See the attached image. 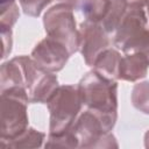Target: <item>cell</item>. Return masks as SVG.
I'll return each instance as SVG.
<instances>
[{
	"label": "cell",
	"instance_id": "cell-1",
	"mask_svg": "<svg viewBox=\"0 0 149 149\" xmlns=\"http://www.w3.org/2000/svg\"><path fill=\"white\" fill-rule=\"evenodd\" d=\"M81 102L98 114L112 130L118 119V83L107 79L94 70L84 74L77 85Z\"/></svg>",
	"mask_w": 149,
	"mask_h": 149
},
{
	"label": "cell",
	"instance_id": "cell-2",
	"mask_svg": "<svg viewBox=\"0 0 149 149\" xmlns=\"http://www.w3.org/2000/svg\"><path fill=\"white\" fill-rule=\"evenodd\" d=\"M1 92L0 140H10L28 128L29 95L24 87H10Z\"/></svg>",
	"mask_w": 149,
	"mask_h": 149
},
{
	"label": "cell",
	"instance_id": "cell-3",
	"mask_svg": "<svg viewBox=\"0 0 149 149\" xmlns=\"http://www.w3.org/2000/svg\"><path fill=\"white\" fill-rule=\"evenodd\" d=\"M81 98L77 86L61 85L47 102L50 113L49 134H59L68 130L81 108Z\"/></svg>",
	"mask_w": 149,
	"mask_h": 149
},
{
	"label": "cell",
	"instance_id": "cell-4",
	"mask_svg": "<svg viewBox=\"0 0 149 149\" xmlns=\"http://www.w3.org/2000/svg\"><path fill=\"white\" fill-rule=\"evenodd\" d=\"M43 26L47 35L65 45L71 55L79 50V31L71 6L58 2L50 7L44 13Z\"/></svg>",
	"mask_w": 149,
	"mask_h": 149
},
{
	"label": "cell",
	"instance_id": "cell-5",
	"mask_svg": "<svg viewBox=\"0 0 149 149\" xmlns=\"http://www.w3.org/2000/svg\"><path fill=\"white\" fill-rule=\"evenodd\" d=\"M78 141V148H118L115 136L105 125L104 120L91 109L79 114L71 126Z\"/></svg>",
	"mask_w": 149,
	"mask_h": 149
},
{
	"label": "cell",
	"instance_id": "cell-6",
	"mask_svg": "<svg viewBox=\"0 0 149 149\" xmlns=\"http://www.w3.org/2000/svg\"><path fill=\"white\" fill-rule=\"evenodd\" d=\"M41 69L29 56H16L1 64L0 91L10 87H24L27 91L34 84Z\"/></svg>",
	"mask_w": 149,
	"mask_h": 149
},
{
	"label": "cell",
	"instance_id": "cell-7",
	"mask_svg": "<svg viewBox=\"0 0 149 149\" xmlns=\"http://www.w3.org/2000/svg\"><path fill=\"white\" fill-rule=\"evenodd\" d=\"M148 17L143 8L128 7L123 14L113 38V44L123 54L129 52L136 42L148 30Z\"/></svg>",
	"mask_w": 149,
	"mask_h": 149
},
{
	"label": "cell",
	"instance_id": "cell-8",
	"mask_svg": "<svg viewBox=\"0 0 149 149\" xmlns=\"http://www.w3.org/2000/svg\"><path fill=\"white\" fill-rule=\"evenodd\" d=\"M79 51L88 66H93L97 57L107 48L111 41L101 23L85 20L79 26Z\"/></svg>",
	"mask_w": 149,
	"mask_h": 149
},
{
	"label": "cell",
	"instance_id": "cell-9",
	"mask_svg": "<svg viewBox=\"0 0 149 149\" xmlns=\"http://www.w3.org/2000/svg\"><path fill=\"white\" fill-rule=\"evenodd\" d=\"M70 56L71 54L65 45L49 36L41 40L30 54V57L40 69L52 73L61 71Z\"/></svg>",
	"mask_w": 149,
	"mask_h": 149
},
{
	"label": "cell",
	"instance_id": "cell-10",
	"mask_svg": "<svg viewBox=\"0 0 149 149\" xmlns=\"http://www.w3.org/2000/svg\"><path fill=\"white\" fill-rule=\"evenodd\" d=\"M149 58L142 52H127L121 57L119 79L126 81H137L148 73Z\"/></svg>",
	"mask_w": 149,
	"mask_h": 149
},
{
	"label": "cell",
	"instance_id": "cell-11",
	"mask_svg": "<svg viewBox=\"0 0 149 149\" xmlns=\"http://www.w3.org/2000/svg\"><path fill=\"white\" fill-rule=\"evenodd\" d=\"M58 86L57 76L41 69L34 84L28 90L29 101L31 104H47Z\"/></svg>",
	"mask_w": 149,
	"mask_h": 149
},
{
	"label": "cell",
	"instance_id": "cell-12",
	"mask_svg": "<svg viewBox=\"0 0 149 149\" xmlns=\"http://www.w3.org/2000/svg\"><path fill=\"white\" fill-rule=\"evenodd\" d=\"M121 57H122L121 54L116 49L109 47L97 57L92 68L95 72H98L102 77L112 80H118Z\"/></svg>",
	"mask_w": 149,
	"mask_h": 149
},
{
	"label": "cell",
	"instance_id": "cell-13",
	"mask_svg": "<svg viewBox=\"0 0 149 149\" xmlns=\"http://www.w3.org/2000/svg\"><path fill=\"white\" fill-rule=\"evenodd\" d=\"M45 139V134L42 132L36 130L35 128L28 127L26 130H23L21 134H19L17 136L10 139V140H6L2 141L0 140V143L3 148H15V149H20V148H40L42 147V143Z\"/></svg>",
	"mask_w": 149,
	"mask_h": 149
},
{
	"label": "cell",
	"instance_id": "cell-14",
	"mask_svg": "<svg viewBox=\"0 0 149 149\" xmlns=\"http://www.w3.org/2000/svg\"><path fill=\"white\" fill-rule=\"evenodd\" d=\"M111 0H79L78 8L85 20L100 23L109 7Z\"/></svg>",
	"mask_w": 149,
	"mask_h": 149
},
{
	"label": "cell",
	"instance_id": "cell-15",
	"mask_svg": "<svg viewBox=\"0 0 149 149\" xmlns=\"http://www.w3.org/2000/svg\"><path fill=\"white\" fill-rule=\"evenodd\" d=\"M127 3L126 0H111L108 10L104 17V20L100 22L104 29L108 33H115L123 14L127 10Z\"/></svg>",
	"mask_w": 149,
	"mask_h": 149
},
{
	"label": "cell",
	"instance_id": "cell-16",
	"mask_svg": "<svg viewBox=\"0 0 149 149\" xmlns=\"http://www.w3.org/2000/svg\"><path fill=\"white\" fill-rule=\"evenodd\" d=\"M130 100L133 106L144 113L149 114V81H141L133 86Z\"/></svg>",
	"mask_w": 149,
	"mask_h": 149
},
{
	"label": "cell",
	"instance_id": "cell-17",
	"mask_svg": "<svg viewBox=\"0 0 149 149\" xmlns=\"http://www.w3.org/2000/svg\"><path fill=\"white\" fill-rule=\"evenodd\" d=\"M20 17L16 0H0V26L12 28Z\"/></svg>",
	"mask_w": 149,
	"mask_h": 149
},
{
	"label": "cell",
	"instance_id": "cell-18",
	"mask_svg": "<svg viewBox=\"0 0 149 149\" xmlns=\"http://www.w3.org/2000/svg\"><path fill=\"white\" fill-rule=\"evenodd\" d=\"M45 148H78V141L71 127L59 134H49Z\"/></svg>",
	"mask_w": 149,
	"mask_h": 149
},
{
	"label": "cell",
	"instance_id": "cell-19",
	"mask_svg": "<svg viewBox=\"0 0 149 149\" xmlns=\"http://www.w3.org/2000/svg\"><path fill=\"white\" fill-rule=\"evenodd\" d=\"M52 0H19L21 9L23 13L31 17H37L42 10L51 2Z\"/></svg>",
	"mask_w": 149,
	"mask_h": 149
},
{
	"label": "cell",
	"instance_id": "cell-20",
	"mask_svg": "<svg viewBox=\"0 0 149 149\" xmlns=\"http://www.w3.org/2000/svg\"><path fill=\"white\" fill-rule=\"evenodd\" d=\"M0 34H1V40H2V54H1V58L3 59L12 51V47H13L12 28L0 26Z\"/></svg>",
	"mask_w": 149,
	"mask_h": 149
},
{
	"label": "cell",
	"instance_id": "cell-21",
	"mask_svg": "<svg viewBox=\"0 0 149 149\" xmlns=\"http://www.w3.org/2000/svg\"><path fill=\"white\" fill-rule=\"evenodd\" d=\"M126 3L130 8H143L146 0H126Z\"/></svg>",
	"mask_w": 149,
	"mask_h": 149
},
{
	"label": "cell",
	"instance_id": "cell-22",
	"mask_svg": "<svg viewBox=\"0 0 149 149\" xmlns=\"http://www.w3.org/2000/svg\"><path fill=\"white\" fill-rule=\"evenodd\" d=\"M59 2H63V3H66L69 6H71L73 9H76L78 7V3H79V0H58Z\"/></svg>",
	"mask_w": 149,
	"mask_h": 149
},
{
	"label": "cell",
	"instance_id": "cell-23",
	"mask_svg": "<svg viewBox=\"0 0 149 149\" xmlns=\"http://www.w3.org/2000/svg\"><path fill=\"white\" fill-rule=\"evenodd\" d=\"M144 147L146 148H149V129L144 134Z\"/></svg>",
	"mask_w": 149,
	"mask_h": 149
},
{
	"label": "cell",
	"instance_id": "cell-24",
	"mask_svg": "<svg viewBox=\"0 0 149 149\" xmlns=\"http://www.w3.org/2000/svg\"><path fill=\"white\" fill-rule=\"evenodd\" d=\"M144 7L147 8V12H148V15H149V0H146V3H144Z\"/></svg>",
	"mask_w": 149,
	"mask_h": 149
}]
</instances>
